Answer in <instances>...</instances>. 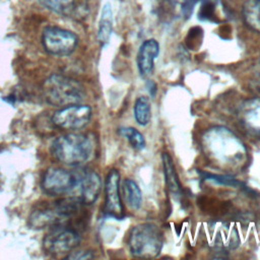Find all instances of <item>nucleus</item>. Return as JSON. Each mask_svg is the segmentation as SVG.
I'll use <instances>...</instances> for the list:
<instances>
[{
  "label": "nucleus",
  "mask_w": 260,
  "mask_h": 260,
  "mask_svg": "<svg viewBox=\"0 0 260 260\" xmlns=\"http://www.w3.org/2000/svg\"><path fill=\"white\" fill-rule=\"evenodd\" d=\"M93 255L90 251H85V250H81V251H71L70 253H68V255L65 257L66 259H72V260H82V259H90L92 258Z\"/></svg>",
  "instance_id": "obj_21"
},
{
  "label": "nucleus",
  "mask_w": 260,
  "mask_h": 260,
  "mask_svg": "<svg viewBox=\"0 0 260 260\" xmlns=\"http://www.w3.org/2000/svg\"><path fill=\"white\" fill-rule=\"evenodd\" d=\"M76 182L71 197H74L82 204H92L99 197L102 181L98 173L87 169L75 171Z\"/></svg>",
  "instance_id": "obj_9"
},
{
  "label": "nucleus",
  "mask_w": 260,
  "mask_h": 260,
  "mask_svg": "<svg viewBox=\"0 0 260 260\" xmlns=\"http://www.w3.org/2000/svg\"><path fill=\"white\" fill-rule=\"evenodd\" d=\"M113 30V11L112 6L109 2L105 3L102 12L101 17L99 21V28H98V40L102 45H106L112 35Z\"/></svg>",
  "instance_id": "obj_15"
},
{
  "label": "nucleus",
  "mask_w": 260,
  "mask_h": 260,
  "mask_svg": "<svg viewBox=\"0 0 260 260\" xmlns=\"http://www.w3.org/2000/svg\"><path fill=\"white\" fill-rule=\"evenodd\" d=\"M259 1H260V0H259Z\"/></svg>",
  "instance_id": "obj_22"
},
{
  "label": "nucleus",
  "mask_w": 260,
  "mask_h": 260,
  "mask_svg": "<svg viewBox=\"0 0 260 260\" xmlns=\"http://www.w3.org/2000/svg\"><path fill=\"white\" fill-rule=\"evenodd\" d=\"M79 231L71 225H57L50 230L43 241L44 249L54 255L70 253L80 243Z\"/></svg>",
  "instance_id": "obj_6"
},
{
  "label": "nucleus",
  "mask_w": 260,
  "mask_h": 260,
  "mask_svg": "<svg viewBox=\"0 0 260 260\" xmlns=\"http://www.w3.org/2000/svg\"><path fill=\"white\" fill-rule=\"evenodd\" d=\"M242 125L255 135H260V98L246 101L240 108Z\"/></svg>",
  "instance_id": "obj_12"
},
{
  "label": "nucleus",
  "mask_w": 260,
  "mask_h": 260,
  "mask_svg": "<svg viewBox=\"0 0 260 260\" xmlns=\"http://www.w3.org/2000/svg\"><path fill=\"white\" fill-rule=\"evenodd\" d=\"M38 1L42 6H44L48 10L64 16H69L73 13L74 2H75V0H38Z\"/></svg>",
  "instance_id": "obj_19"
},
{
  "label": "nucleus",
  "mask_w": 260,
  "mask_h": 260,
  "mask_svg": "<svg viewBox=\"0 0 260 260\" xmlns=\"http://www.w3.org/2000/svg\"><path fill=\"white\" fill-rule=\"evenodd\" d=\"M43 93L50 105L58 108L80 104L84 98L82 85L77 80L61 74H52L45 80Z\"/></svg>",
  "instance_id": "obj_4"
},
{
  "label": "nucleus",
  "mask_w": 260,
  "mask_h": 260,
  "mask_svg": "<svg viewBox=\"0 0 260 260\" xmlns=\"http://www.w3.org/2000/svg\"><path fill=\"white\" fill-rule=\"evenodd\" d=\"M162 233L152 222H143L133 226L128 236L130 253L137 258H155L162 248Z\"/></svg>",
  "instance_id": "obj_5"
},
{
  "label": "nucleus",
  "mask_w": 260,
  "mask_h": 260,
  "mask_svg": "<svg viewBox=\"0 0 260 260\" xmlns=\"http://www.w3.org/2000/svg\"><path fill=\"white\" fill-rule=\"evenodd\" d=\"M51 150L58 161L76 167L89 159L93 146L87 135L71 132L57 137L52 143Z\"/></svg>",
  "instance_id": "obj_3"
},
{
  "label": "nucleus",
  "mask_w": 260,
  "mask_h": 260,
  "mask_svg": "<svg viewBox=\"0 0 260 260\" xmlns=\"http://www.w3.org/2000/svg\"><path fill=\"white\" fill-rule=\"evenodd\" d=\"M134 117L136 122L141 126H146L151 117V109L150 102L146 96H139L136 99L134 104Z\"/></svg>",
  "instance_id": "obj_18"
},
{
  "label": "nucleus",
  "mask_w": 260,
  "mask_h": 260,
  "mask_svg": "<svg viewBox=\"0 0 260 260\" xmlns=\"http://www.w3.org/2000/svg\"><path fill=\"white\" fill-rule=\"evenodd\" d=\"M75 182V172L62 168H50L44 173L41 186L47 194L57 196L70 194L74 188Z\"/></svg>",
  "instance_id": "obj_10"
},
{
  "label": "nucleus",
  "mask_w": 260,
  "mask_h": 260,
  "mask_svg": "<svg viewBox=\"0 0 260 260\" xmlns=\"http://www.w3.org/2000/svg\"><path fill=\"white\" fill-rule=\"evenodd\" d=\"M91 118V109L86 105H70L59 108L52 116L53 124L61 129L76 130L85 127Z\"/></svg>",
  "instance_id": "obj_8"
},
{
  "label": "nucleus",
  "mask_w": 260,
  "mask_h": 260,
  "mask_svg": "<svg viewBox=\"0 0 260 260\" xmlns=\"http://www.w3.org/2000/svg\"><path fill=\"white\" fill-rule=\"evenodd\" d=\"M243 17L249 27L260 32V1L247 0L243 6Z\"/></svg>",
  "instance_id": "obj_16"
},
{
  "label": "nucleus",
  "mask_w": 260,
  "mask_h": 260,
  "mask_svg": "<svg viewBox=\"0 0 260 260\" xmlns=\"http://www.w3.org/2000/svg\"><path fill=\"white\" fill-rule=\"evenodd\" d=\"M44 49L54 56H67L71 54L78 45L77 36L65 28L50 25L42 34Z\"/></svg>",
  "instance_id": "obj_7"
},
{
  "label": "nucleus",
  "mask_w": 260,
  "mask_h": 260,
  "mask_svg": "<svg viewBox=\"0 0 260 260\" xmlns=\"http://www.w3.org/2000/svg\"><path fill=\"white\" fill-rule=\"evenodd\" d=\"M82 205L84 204L74 197L60 199L32 211L29 217L30 225L35 229H52L57 225L76 228L75 222L81 212Z\"/></svg>",
  "instance_id": "obj_2"
},
{
  "label": "nucleus",
  "mask_w": 260,
  "mask_h": 260,
  "mask_svg": "<svg viewBox=\"0 0 260 260\" xmlns=\"http://www.w3.org/2000/svg\"><path fill=\"white\" fill-rule=\"evenodd\" d=\"M120 174L117 170H111L105 183V213L115 218L124 216V207L120 196Z\"/></svg>",
  "instance_id": "obj_11"
},
{
  "label": "nucleus",
  "mask_w": 260,
  "mask_h": 260,
  "mask_svg": "<svg viewBox=\"0 0 260 260\" xmlns=\"http://www.w3.org/2000/svg\"><path fill=\"white\" fill-rule=\"evenodd\" d=\"M161 160H162V168H164L166 184L168 186V189L176 196L181 195L182 188H181L179 177L176 172V168L174 166L172 157L168 152H164L161 155Z\"/></svg>",
  "instance_id": "obj_14"
},
{
  "label": "nucleus",
  "mask_w": 260,
  "mask_h": 260,
  "mask_svg": "<svg viewBox=\"0 0 260 260\" xmlns=\"http://www.w3.org/2000/svg\"><path fill=\"white\" fill-rule=\"evenodd\" d=\"M202 138V146L206 157L218 167L233 170L246 158L247 149L245 145L228 128L213 127Z\"/></svg>",
  "instance_id": "obj_1"
},
{
  "label": "nucleus",
  "mask_w": 260,
  "mask_h": 260,
  "mask_svg": "<svg viewBox=\"0 0 260 260\" xmlns=\"http://www.w3.org/2000/svg\"><path fill=\"white\" fill-rule=\"evenodd\" d=\"M159 53V45L154 39L144 41L137 53V67L142 76L151 74L154 60Z\"/></svg>",
  "instance_id": "obj_13"
},
{
  "label": "nucleus",
  "mask_w": 260,
  "mask_h": 260,
  "mask_svg": "<svg viewBox=\"0 0 260 260\" xmlns=\"http://www.w3.org/2000/svg\"><path fill=\"white\" fill-rule=\"evenodd\" d=\"M120 133L121 135H123L125 138H127V140L129 141V143L131 144V146L135 149H143L145 146V140L143 135L135 128L133 127H122L120 128Z\"/></svg>",
  "instance_id": "obj_20"
},
{
  "label": "nucleus",
  "mask_w": 260,
  "mask_h": 260,
  "mask_svg": "<svg viewBox=\"0 0 260 260\" xmlns=\"http://www.w3.org/2000/svg\"><path fill=\"white\" fill-rule=\"evenodd\" d=\"M123 193L125 200L132 209H139L142 203V193L138 185L131 179H125L123 182Z\"/></svg>",
  "instance_id": "obj_17"
}]
</instances>
